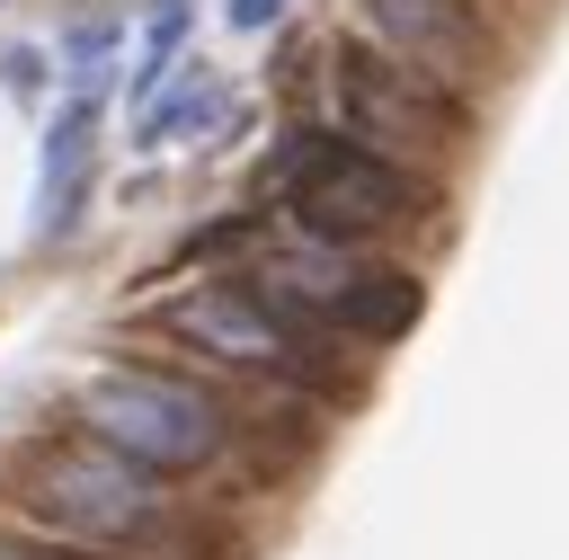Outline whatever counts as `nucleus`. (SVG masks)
<instances>
[{
    "mask_svg": "<svg viewBox=\"0 0 569 560\" xmlns=\"http://www.w3.org/2000/svg\"><path fill=\"white\" fill-rule=\"evenodd\" d=\"M9 507L80 551H116V560H151L160 542H178V498L160 471L124 462L116 444H98L89 427L71 436H36L9 471Z\"/></svg>",
    "mask_w": 569,
    "mask_h": 560,
    "instance_id": "nucleus-1",
    "label": "nucleus"
},
{
    "mask_svg": "<svg viewBox=\"0 0 569 560\" xmlns=\"http://www.w3.org/2000/svg\"><path fill=\"white\" fill-rule=\"evenodd\" d=\"M267 196L302 222V231H329V240H373V231H409L436 187L418 160H391L338 124H293L267 160Z\"/></svg>",
    "mask_w": 569,
    "mask_h": 560,
    "instance_id": "nucleus-2",
    "label": "nucleus"
},
{
    "mask_svg": "<svg viewBox=\"0 0 569 560\" xmlns=\"http://www.w3.org/2000/svg\"><path fill=\"white\" fill-rule=\"evenodd\" d=\"M71 427H89L98 444H116L124 462H142L160 480L213 471L231 453L222 391H204L196 373H169V364H98L71 391Z\"/></svg>",
    "mask_w": 569,
    "mask_h": 560,
    "instance_id": "nucleus-3",
    "label": "nucleus"
},
{
    "mask_svg": "<svg viewBox=\"0 0 569 560\" xmlns=\"http://www.w3.org/2000/svg\"><path fill=\"white\" fill-rule=\"evenodd\" d=\"M160 338H178L187 356L222 364V373H258V382H320V329L293 320L267 284L249 276H213L160 302Z\"/></svg>",
    "mask_w": 569,
    "mask_h": 560,
    "instance_id": "nucleus-4",
    "label": "nucleus"
},
{
    "mask_svg": "<svg viewBox=\"0 0 569 560\" xmlns=\"http://www.w3.org/2000/svg\"><path fill=\"white\" fill-rule=\"evenodd\" d=\"M329 107H338V133H356L391 160H436L462 124L445 80H427L418 62H400L382 44H338L329 53Z\"/></svg>",
    "mask_w": 569,
    "mask_h": 560,
    "instance_id": "nucleus-5",
    "label": "nucleus"
},
{
    "mask_svg": "<svg viewBox=\"0 0 569 560\" xmlns=\"http://www.w3.org/2000/svg\"><path fill=\"white\" fill-rule=\"evenodd\" d=\"M373 276V258L356 249V240H329V231H284V240H267L258 249V267H249V284H267L293 320H311V329H347V302H356V284Z\"/></svg>",
    "mask_w": 569,
    "mask_h": 560,
    "instance_id": "nucleus-6",
    "label": "nucleus"
},
{
    "mask_svg": "<svg viewBox=\"0 0 569 560\" xmlns=\"http://www.w3.org/2000/svg\"><path fill=\"white\" fill-rule=\"evenodd\" d=\"M365 27H373L382 53L418 62L427 80H471L480 53H489L471 0H365Z\"/></svg>",
    "mask_w": 569,
    "mask_h": 560,
    "instance_id": "nucleus-7",
    "label": "nucleus"
},
{
    "mask_svg": "<svg viewBox=\"0 0 569 560\" xmlns=\"http://www.w3.org/2000/svg\"><path fill=\"white\" fill-rule=\"evenodd\" d=\"M89 142H98V107L71 98L53 124H44V169H36V231L62 240L80 222V187H89Z\"/></svg>",
    "mask_w": 569,
    "mask_h": 560,
    "instance_id": "nucleus-8",
    "label": "nucleus"
},
{
    "mask_svg": "<svg viewBox=\"0 0 569 560\" xmlns=\"http://www.w3.org/2000/svg\"><path fill=\"white\" fill-rule=\"evenodd\" d=\"M0 560H116V551H80V542H53V533H18V524H0Z\"/></svg>",
    "mask_w": 569,
    "mask_h": 560,
    "instance_id": "nucleus-9",
    "label": "nucleus"
},
{
    "mask_svg": "<svg viewBox=\"0 0 569 560\" xmlns=\"http://www.w3.org/2000/svg\"><path fill=\"white\" fill-rule=\"evenodd\" d=\"M284 9H293V0H222V18H231L240 36H258V27H276Z\"/></svg>",
    "mask_w": 569,
    "mask_h": 560,
    "instance_id": "nucleus-10",
    "label": "nucleus"
},
{
    "mask_svg": "<svg viewBox=\"0 0 569 560\" xmlns=\"http://www.w3.org/2000/svg\"><path fill=\"white\" fill-rule=\"evenodd\" d=\"M0 71H9V89H18V98H36V80H44V62H36V53H9Z\"/></svg>",
    "mask_w": 569,
    "mask_h": 560,
    "instance_id": "nucleus-11",
    "label": "nucleus"
}]
</instances>
